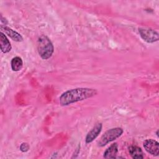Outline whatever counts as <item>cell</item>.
Returning <instances> with one entry per match:
<instances>
[{
    "label": "cell",
    "instance_id": "obj_2",
    "mask_svg": "<svg viewBox=\"0 0 159 159\" xmlns=\"http://www.w3.org/2000/svg\"><path fill=\"white\" fill-rule=\"evenodd\" d=\"M37 50L40 57L43 60H47L52 57L54 47L49 38L42 35L37 40Z\"/></svg>",
    "mask_w": 159,
    "mask_h": 159
},
{
    "label": "cell",
    "instance_id": "obj_7",
    "mask_svg": "<svg viewBox=\"0 0 159 159\" xmlns=\"http://www.w3.org/2000/svg\"><path fill=\"white\" fill-rule=\"evenodd\" d=\"M1 30L2 32H4V34L8 35L14 41L20 42L23 40V37H22V35L20 34H19L18 32H17L16 31L14 30L13 29H11L10 27H9L7 26L1 25Z\"/></svg>",
    "mask_w": 159,
    "mask_h": 159
},
{
    "label": "cell",
    "instance_id": "obj_3",
    "mask_svg": "<svg viewBox=\"0 0 159 159\" xmlns=\"http://www.w3.org/2000/svg\"><path fill=\"white\" fill-rule=\"evenodd\" d=\"M123 132L124 130L120 127H115L107 130L98 142V145L99 147H104L108 143L119 138Z\"/></svg>",
    "mask_w": 159,
    "mask_h": 159
},
{
    "label": "cell",
    "instance_id": "obj_1",
    "mask_svg": "<svg viewBox=\"0 0 159 159\" xmlns=\"http://www.w3.org/2000/svg\"><path fill=\"white\" fill-rule=\"evenodd\" d=\"M96 89L78 88L68 90L60 97L59 101L61 106H68L78 101L90 98L97 94Z\"/></svg>",
    "mask_w": 159,
    "mask_h": 159
},
{
    "label": "cell",
    "instance_id": "obj_12",
    "mask_svg": "<svg viewBox=\"0 0 159 159\" xmlns=\"http://www.w3.org/2000/svg\"><path fill=\"white\" fill-rule=\"evenodd\" d=\"M30 148V146L27 143L24 142L22 143H21L20 146V150L22 152H27Z\"/></svg>",
    "mask_w": 159,
    "mask_h": 159
},
{
    "label": "cell",
    "instance_id": "obj_6",
    "mask_svg": "<svg viewBox=\"0 0 159 159\" xmlns=\"http://www.w3.org/2000/svg\"><path fill=\"white\" fill-rule=\"evenodd\" d=\"M102 125L101 122L96 123L94 125L93 129L88 133L86 137L85 141L86 143L92 142L99 135V134H100L102 130Z\"/></svg>",
    "mask_w": 159,
    "mask_h": 159
},
{
    "label": "cell",
    "instance_id": "obj_8",
    "mask_svg": "<svg viewBox=\"0 0 159 159\" xmlns=\"http://www.w3.org/2000/svg\"><path fill=\"white\" fill-rule=\"evenodd\" d=\"M119 146L117 143H114L110 145L104 153V158H115L118 153Z\"/></svg>",
    "mask_w": 159,
    "mask_h": 159
},
{
    "label": "cell",
    "instance_id": "obj_10",
    "mask_svg": "<svg viewBox=\"0 0 159 159\" xmlns=\"http://www.w3.org/2000/svg\"><path fill=\"white\" fill-rule=\"evenodd\" d=\"M129 152L130 156L134 159H139L144 158V153L142 150L135 145H131L129 147Z\"/></svg>",
    "mask_w": 159,
    "mask_h": 159
},
{
    "label": "cell",
    "instance_id": "obj_5",
    "mask_svg": "<svg viewBox=\"0 0 159 159\" xmlns=\"http://www.w3.org/2000/svg\"><path fill=\"white\" fill-rule=\"evenodd\" d=\"M143 146L145 150L153 156H158L159 154V143L157 141L150 139L143 142Z\"/></svg>",
    "mask_w": 159,
    "mask_h": 159
},
{
    "label": "cell",
    "instance_id": "obj_9",
    "mask_svg": "<svg viewBox=\"0 0 159 159\" xmlns=\"http://www.w3.org/2000/svg\"><path fill=\"white\" fill-rule=\"evenodd\" d=\"M0 37H1L0 46H1V50L2 52H3L4 53L9 52L12 48L9 40L7 39V38L4 35V34L2 32H1Z\"/></svg>",
    "mask_w": 159,
    "mask_h": 159
},
{
    "label": "cell",
    "instance_id": "obj_11",
    "mask_svg": "<svg viewBox=\"0 0 159 159\" xmlns=\"http://www.w3.org/2000/svg\"><path fill=\"white\" fill-rule=\"evenodd\" d=\"M11 68L14 71H18L20 70L23 66V61L20 57H15L11 61Z\"/></svg>",
    "mask_w": 159,
    "mask_h": 159
},
{
    "label": "cell",
    "instance_id": "obj_4",
    "mask_svg": "<svg viewBox=\"0 0 159 159\" xmlns=\"http://www.w3.org/2000/svg\"><path fill=\"white\" fill-rule=\"evenodd\" d=\"M139 32L141 38L147 43H153L158 40V33L150 28L140 27L139 28Z\"/></svg>",
    "mask_w": 159,
    "mask_h": 159
}]
</instances>
